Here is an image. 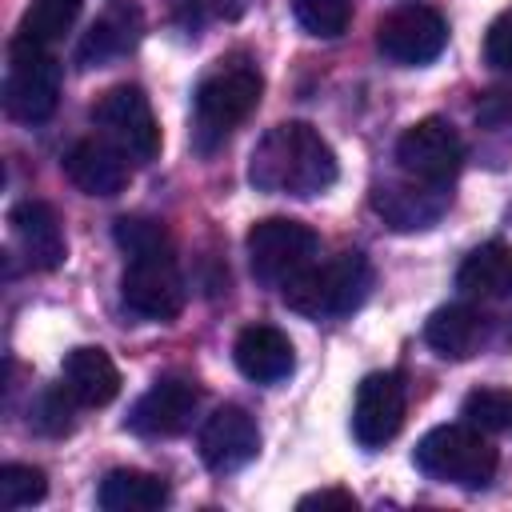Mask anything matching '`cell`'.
<instances>
[{"instance_id": "cell-13", "label": "cell", "mask_w": 512, "mask_h": 512, "mask_svg": "<svg viewBox=\"0 0 512 512\" xmlns=\"http://www.w3.org/2000/svg\"><path fill=\"white\" fill-rule=\"evenodd\" d=\"M256 448H260V428L240 404L216 408L200 428V460L216 476L244 468L256 456Z\"/></svg>"}, {"instance_id": "cell-30", "label": "cell", "mask_w": 512, "mask_h": 512, "mask_svg": "<svg viewBox=\"0 0 512 512\" xmlns=\"http://www.w3.org/2000/svg\"><path fill=\"white\" fill-rule=\"evenodd\" d=\"M360 500L352 496V492H344V488H320V492H308V496H300V512H308V508H356Z\"/></svg>"}, {"instance_id": "cell-19", "label": "cell", "mask_w": 512, "mask_h": 512, "mask_svg": "<svg viewBox=\"0 0 512 512\" xmlns=\"http://www.w3.org/2000/svg\"><path fill=\"white\" fill-rule=\"evenodd\" d=\"M60 384L84 408H104L120 392V368L104 348H72L60 364Z\"/></svg>"}, {"instance_id": "cell-1", "label": "cell", "mask_w": 512, "mask_h": 512, "mask_svg": "<svg viewBox=\"0 0 512 512\" xmlns=\"http://www.w3.org/2000/svg\"><path fill=\"white\" fill-rule=\"evenodd\" d=\"M336 152L328 140L304 124V120H284L268 128L252 156H248V184L256 192H276V196H320L336 184Z\"/></svg>"}, {"instance_id": "cell-24", "label": "cell", "mask_w": 512, "mask_h": 512, "mask_svg": "<svg viewBox=\"0 0 512 512\" xmlns=\"http://www.w3.org/2000/svg\"><path fill=\"white\" fill-rule=\"evenodd\" d=\"M460 416L480 432H512V388H472Z\"/></svg>"}, {"instance_id": "cell-20", "label": "cell", "mask_w": 512, "mask_h": 512, "mask_svg": "<svg viewBox=\"0 0 512 512\" xmlns=\"http://www.w3.org/2000/svg\"><path fill=\"white\" fill-rule=\"evenodd\" d=\"M456 288L464 296H480V300L512 296V244L488 240V244L472 248L456 268Z\"/></svg>"}, {"instance_id": "cell-27", "label": "cell", "mask_w": 512, "mask_h": 512, "mask_svg": "<svg viewBox=\"0 0 512 512\" xmlns=\"http://www.w3.org/2000/svg\"><path fill=\"white\" fill-rule=\"evenodd\" d=\"M48 496V476L32 464H4L0 468V508L16 512L28 504H40Z\"/></svg>"}, {"instance_id": "cell-31", "label": "cell", "mask_w": 512, "mask_h": 512, "mask_svg": "<svg viewBox=\"0 0 512 512\" xmlns=\"http://www.w3.org/2000/svg\"><path fill=\"white\" fill-rule=\"evenodd\" d=\"M476 120H484V124H512V92L484 96L480 108H476Z\"/></svg>"}, {"instance_id": "cell-22", "label": "cell", "mask_w": 512, "mask_h": 512, "mask_svg": "<svg viewBox=\"0 0 512 512\" xmlns=\"http://www.w3.org/2000/svg\"><path fill=\"white\" fill-rule=\"evenodd\" d=\"M96 500L104 512H152L168 504V484L140 468H116L100 480Z\"/></svg>"}, {"instance_id": "cell-6", "label": "cell", "mask_w": 512, "mask_h": 512, "mask_svg": "<svg viewBox=\"0 0 512 512\" xmlns=\"http://www.w3.org/2000/svg\"><path fill=\"white\" fill-rule=\"evenodd\" d=\"M244 248H248V264H252V276L264 280V284H284L292 280L296 272H304L312 260H316V248H320V236L304 224V220H292V216H268V220H256L244 236Z\"/></svg>"}, {"instance_id": "cell-26", "label": "cell", "mask_w": 512, "mask_h": 512, "mask_svg": "<svg viewBox=\"0 0 512 512\" xmlns=\"http://www.w3.org/2000/svg\"><path fill=\"white\" fill-rule=\"evenodd\" d=\"M112 240L120 244L124 256H152V252H172L168 228L148 216H120L112 224Z\"/></svg>"}, {"instance_id": "cell-3", "label": "cell", "mask_w": 512, "mask_h": 512, "mask_svg": "<svg viewBox=\"0 0 512 512\" xmlns=\"http://www.w3.org/2000/svg\"><path fill=\"white\" fill-rule=\"evenodd\" d=\"M368 288H372V264L364 260V252H340L324 264L312 260L304 272L284 280L280 300L308 320H340L364 304Z\"/></svg>"}, {"instance_id": "cell-4", "label": "cell", "mask_w": 512, "mask_h": 512, "mask_svg": "<svg viewBox=\"0 0 512 512\" xmlns=\"http://www.w3.org/2000/svg\"><path fill=\"white\" fill-rule=\"evenodd\" d=\"M412 464L436 480V484H452V488H488L496 476V448L488 444V432L472 428V424H440L432 432L420 436Z\"/></svg>"}, {"instance_id": "cell-11", "label": "cell", "mask_w": 512, "mask_h": 512, "mask_svg": "<svg viewBox=\"0 0 512 512\" xmlns=\"http://www.w3.org/2000/svg\"><path fill=\"white\" fill-rule=\"evenodd\" d=\"M408 392L396 372H368L352 400V436L364 448H384L404 424Z\"/></svg>"}, {"instance_id": "cell-14", "label": "cell", "mask_w": 512, "mask_h": 512, "mask_svg": "<svg viewBox=\"0 0 512 512\" xmlns=\"http://www.w3.org/2000/svg\"><path fill=\"white\" fill-rule=\"evenodd\" d=\"M448 184H428V180H384L372 192V208L384 216V224H392L396 232H416V228H432L444 208H448Z\"/></svg>"}, {"instance_id": "cell-5", "label": "cell", "mask_w": 512, "mask_h": 512, "mask_svg": "<svg viewBox=\"0 0 512 512\" xmlns=\"http://www.w3.org/2000/svg\"><path fill=\"white\" fill-rule=\"evenodd\" d=\"M56 104H60L56 56L36 40L16 36L8 48V72H4V112L20 124H40L56 112Z\"/></svg>"}, {"instance_id": "cell-18", "label": "cell", "mask_w": 512, "mask_h": 512, "mask_svg": "<svg viewBox=\"0 0 512 512\" xmlns=\"http://www.w3.org/2000/svg\"><path fill=\"white\" fill-rule=\"evenodd\" d=\"M232 360H236V368L248 380L276 384V380H284L292 372L296 352H292V340L280 328H272V324H248V328H240V336L232 344Z\"/></svg>"}, {"instance_id": "cell-16", "label": "cell", "mask_w": 512, "mask_h": 512, "mask_svg": "<svg viewBox=\"0 0 512 512\" xmlns=\"http://www.w3.org/2000/svg\"><path fill=\"white\" fill-rule=\"evenodd\" d=\"M140 36H144V16H140V8L128 4V0H116V4H108V8L92 20V28L84 32V40H80V48H76V64H80V68H104V64L128 56V52L140 44Z\"/></svg>"}, {"instance_id": "cell-7", "label": "cell", "mask_w": 512, "mask_h": 512, "mask_svg": "<svg viewBox=\"0 0 512 512\" xmlns=\"http://www.w3.org/2000/svg\"><path fill=\"white\" fill-rule=\"evenodd\" d=\"M92 120L104 128V136L128 152V160L136 164H148L160 156V124H156V112L144 96V88L136 84H116L100 96V104L92 108Z\"/></svg>"}, {"instance_id": "cell-15", "label": "cell", "mask_w": 512, "mask_h": 512, "mask_svg": "<svg viewBox=\"0 0 512 512\" xmlns=\"http://www.w3.org/2000/svg\"><path fill=\"white\" fill-rule=\"evenodd\" d=\"M12 236L24 252V260L40 272H56L68 260V240H64V224L56 216V208L48 200H20L8 212Z\"/></svg>"}, {"instance_id": "cell-28", "label": "cell", "mask_w": 512, "mask_h": 512, "mask_svg": "<svg viewBox=\"0 0 512 512\" xmlns=\"http://www.w3.org/2000/svg\"><path fill=\"white\" fill-rule=\"evenodd\" d=\"M72 396H68V388L60 384V388H52V392H44L40 400H36V408H32V416H28V424L36 428V432H48V436H64L68 428H72Z\"/></svg>"}, {"instance_id": "cell-12", "label": "cell", "mask_w": 512, "mask_h": 512, "mask_svg": "<svg viewBox=\"0 0 512 512\" xmlns=\"http://www.w3.org/2000/svg\"><path fill=\"white\" fill-rule=\"evenodd\" d=\"M200 408V388L184 376H164L156 380L128 412V428L136 436H180L188 432L192 416Z\"/></svg>"}, {"instance_id": "cell-21", "label": "cell", "mask_w": 512, "mask_h": 512, "mask_svg": "<svg viewBox=\"0 0 512 512\" xmlns=\"http://www.w3.org/2000/svg\"><path fill=\"white\" fill-rule=\"evenodd\" d=\"M424 340L444 356V360H468L484 344V316L468 304H444L428 316Z\"/></svg>"}, {"instance_id": "cell-29", "label": "cell", "mask_w": 512, "mask_h": 512, "mask_svg": "<svg viewBox=\"0 0 512 512\" xmlns=\"http://www.w3.org/2000/svg\"><path fill=\"white\" fill-rule=\"evenodd\" d=\"M484 60L496 72H512V8L500 12L484 32Z\"/></svg>"}, {"instance_id": "cell-10", "label": "cell", "mask_w": 512, "mask_h": 512, "mask_svg": "<svg viewBox=\"0 0 512 512\" xmlns=\"http://www.w3.org/2000/svg\"><path fill=\"white\" fill-rule=\"evenodd\" d=\"M396 160L404 176H416L428 184H452L456 172L464 168V140L448 120L424 116L412 128H404V136L396 140Z\"/></svg>"}, {"instance_id": "cell-8", "label": "cell", "mask_w": 512, "mask_h": 512, "mask_svg": "<svg viewBox=\"0 0 512 512\" xmlns=\"http://www.w3.org/2000/svg\"><path fill=\"white\" fill-rule=\"evenodd\" d=\"M184 276L176 268L172 252L152 256H128V268L120 276V300L128 312L144 320H176L184 308Z\"/></svg>"}, {"instance_id": "cell-25", "label": "cell", "mask_w": 512, "mask_h": 512, "mask_svg": "<svg viewBox=\"0 0 512 512\" xmlns=\"http://www.w3.org/2000/svg\"><path fill=\"white\" fill-rule=\"evenodd\" d=\"M292 16L308 36L336 40L352 20V0H292Z\"/></svg>"}, {"instance_id": "cell-9", "label": "cell", "mask_w": 512, "mask_h": 512, "mask_svg": "<svg viewBox=\"0 0 512 512\" xmlns=\"http://www.w3.org/2000/svg\"><path fill=\"white\" fill-rule=\"evenodd\" d=\"M448 44V24L436 8L428 4H404L396 12H388L376 24V48L384 60L400 64V68H420L432 64Z\"/></svg>"}, {"instance_id": "cell-17", "label": "cell", "mask_w": 512, "mask_h": 512, "mask_svg": "<svg viewBox=\"0 0 512 512\" xmlns=\"http://www.w3.org/2000/svg\"><path fill=\"white\" fill-rule=\"evenodd\" d=\"M68 180L84 196H120L128 188V152H120L112 140H76L64 156Z\"/></svg>"}, {"instance_id": "cell-2", "label": "cell", "mask_w": 512, "mask_h": 512, "mask_svg": "<svg viewBox=\"0 0 512 512\" xmlns=\"http://www.w3.org/2000/svg\"><path fill=\"white\" fill-rule=\"evenodd\" d=\"M260 92H264V76L252 60L244 56L216 60V68L196 84V96H192L196 148L212 152L240 120H248V112L260 104Z\"/></svg>"}, {"instance_id": "cell-23", "label": "cell", "mask_w": 512, "mask_h": 512, "mask_svg": "<svg viewBox=\"0 0 512 512\" xmlns=\"http://www.w3.org/2000/svg\"><path fill=\"white\" fill-rule=\"evenodd\" d=\"M80 4H84V0H32L28 12L20 16L16 36L36 40V44H52V40H60V36L76 24Z\"/></svg>"}]
</instances>
